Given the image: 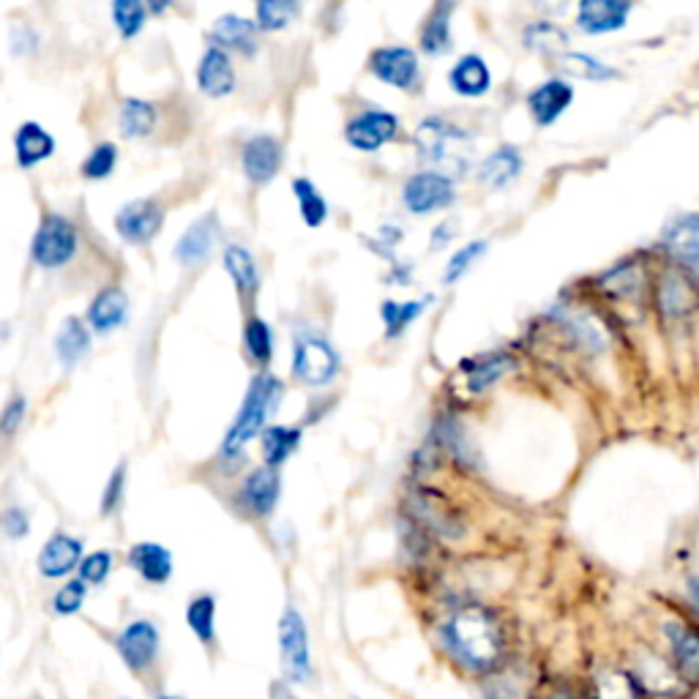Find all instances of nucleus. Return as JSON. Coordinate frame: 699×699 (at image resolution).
Segmentation results:
<instances>
[{"label": "nucleus", "instance_id": "c756f323", "mask_svg": "<svg viewBox=\"0 0 699 699\" xmlns=\"http://www.w3.org/2000/svg\"><path fill=\"white\" fill-rule=\"evenodd\" d=\"M413 511H419L421 520L430 524L432 530H437V533L460 535V520L451 514V505L440 495H435V492H421L415 498Z\"/></svg>", "mask_w": 699, "mask_h": 699}, {"label": "nucleus", "instance_id": "c03bdc74", "mask_svg": "<svg viewBox=\"0 0 699 699\" xmlns=\"http://www.w3.org/2000/svg\"><path fill=\"white\" fill-rule=\"evenodd\" d=\"M298 11L295 3H282V0H263L257 3V26L263 30H282L291 26V20Z\"/></svg>", "mask_w": 699, "mask_h": 699}, {"label": "nucleus", "instance_id": "6ab92c4d", "mask_svg": "<svg viewBox=\"0 0 699 699\" xmlns=\"http://www.w3.org/2000/svg\"><path fill=\"white\" fill-rule=\"evenodd\" d=\"M197 86L203 93L208 96H227L235 88V71L230 58L219 47H210L200 60V69H197Z\"/></svg>", "mask_w": 699, "mask_h": 699}, {"label": "nucleus", "instance_id": "58836bf2", "mask_svg": "<svg viewBox=\"0 0 699 699\" xmlns=\"http://www.w3.org/2000/svg\"><path fill=\"white\" fill-rule=\"evenodd\" d=\"M661 304H664V312H670L675 317H683L695 306V291H691L689 282L667 276L664 287H661Z\"/></svg>", "mask_w": 699, "mask_h": 699}, {"label": "nucleus", "instance_id": "9b49d317", "mask_svg": "<svg viewBox=\"0 0 699 699\" xmlns=\"http://www.w3.org/2000/svg\"><path fill=\"white\" fill-rule=\"evenodd\" d=\"M370 69L383 82L402 90H410L419 80V58L407 47H383V50L372 52Z\"/></svg>", "mask_w": 699, "mask_h": 699}, {"label": "nucleus", "instance_id": "864d4df0", "mask_svg": "<svg viewBox=\"0 0 699 699\" xmlns=\"http://www.w3.org/2000/svg\"><path fill=\"white\" fill-rule=\"evenodd\" d=\"M156 699H178V697H167V695H161V697H156Z\"/></svg>", "mask_w": 699, "mask_h": 699}, {"label": "nucleus", "instance_id": "49530a36", "mask_svg": "<svg viewBox=\"0 0 699 699\" xmlns=\"http://www.w3.org/2000/svg\"><path fill=\"white\" fill-rule=\"evenodd\" d=\"M484 252H486V244H484V240H473V244L462 246V249L456 252L454 257H451L449 268H445V285H451V282L460 279L462 274H467L470 265H473L475 260H479V257L484 255Z\"/></svg>", "mask_w": 699, "mask_h": 699}, {"label": "nucleus", "instance_id": "bb28decb", "mask_svg": "<svg viewBox=\"0 0 699 699\" xmlns=\"http://www.w3.org/2000/svg\"><path fill=\"white\" fill-rule=\"evenodd\" d=\"M451 88L462 96H481L492 86V75L481 56H465L451 69Z\"/></svg>", "mask_w": 699, "mask_h": 699}, {"label": "nucleus", "instance_id": "e433bc0d", "mask_svg": "<svg viewBox=\"0 0 699 699\" xmlns=\"http://www.w3.org/2000/svg\"><path fill=\"white\" fill-rule=\"evenodd\" d=\"M524 41H528L530 50L547 52V56H558L560 50L569 47V36L558 26H552V22H535V26H530L524 30Z\"/></svg>", "mask_w": 699, "mask_h": 699}, {"label": "nucleus", "instance_id": "cd10ccee", "mask_svg": "<svg viewBox=\"0 0 699 699\" xmlns=\"http://www.w3.org/2000/svg\"><path fill=\"white\" fill-rule=\"evenodd\" d=\"M90 350V334L80 317H66L56 336V353L63 366H75Z\"/></svg>", "mask_w": 699, "mask_h": 699}, {"label": "nucleus", "instance_id": "de8ad7c7", "mask_svg": "<svg viewBox=\"0 0 699 699\" xmlns=\"http://www.w3.org/2000/svg\"><path fill=\"white\" fill-rule=\"evenodd\" d=\"M112 554L110 552H93L80 560V582L82 584H101L110 577Z\"/></svg>", "mask_w": 699, "mask_h": 699}, {"label": "nucleus", "instance_id": "4c0bfd02", "mask_svg": "<svg viewBox=\"0 0 699 699\" xmlns=\"http://www.w3.org/2000/svg\"><path fill=\"white\" fill-rule=\"evenodd\" d=\"M511 366L514 364H511L509 355H490V358L481 361L475 370L467 372V388L473 391V394H481V391H486L490 385H495Z\"/></svg>", "mask_w": 699, "mask_h": 699}, {"label": "nucleus", "instance_id": "8fccbe9b", "mask_svg": "<svg viewBox=\"0 0 699 699\" xmlns=\"http://www.w3.org/2000/svg\"><path fill=\"white\" fill-rule=\"evenodd\" d=\"M22 419H26V396H11L9 405L3 407V413H0V432H3L6 437L14 435L17 430H20Z\"/></svg>", "mask_w": 699, "mask_h": 699}, {"label": "nucleus", "instance_id": "603ef678", "mask_svg": "<svg viewBox=\"0 0 699 699\" xmlns=\"http://www.w3.org/2000/svg\"><path fill=\"white\" fill-rule=\"evenodd\" d=\"M449 233H451V225L435 227V233H432V249H443V246L449 244Z\"/></svg>", "mask_w": 699, "mask_h": 699}, {"label": "nucleus", "instance_id": "0eeeda50", "mask_svg": "<svg viewBox=\"0 0 699 699\" xmlns=\"http://www.w3.org/2000/svg\"><path fill=\"white\" fill-rule=\"evenodd\" d=\"M402 200L410 214H432L454 203V184L443 173H419L405 184Z\"/></svg>", "mask_w": 699, "mask_h": 699}, {"label": "nucleus", "instance_id": "4be33fe9", "mask_svg": "<svg viewBox=\"0 0 699 699\" xmlns=\"http://www.w3.org/2000/svg\"><path fill=\"white\" fill-rule=\"evenodd\" d=\"M126 312H129V298L120 287H105L93 301H90L88 309V323L96 331H112L126 321Z\"/></svg>", "mask_w": 699, "mask_h": 699}, {"label": "nucleus", "instance_id": "412c9836", "mask_svg": "<svg viewBox=\"0 0 699 699\" xmlns=\"http://www.w3.org/2000/svg\"><path fill=\"white\" fill-rule=\"evenodd\" d=\"M129 563L142 580L150 584H165L173 574V558L161 544H135L129 552Z\"/></svg>", "mask_w": 699, "mask_h": 699}, {"label": "nucleus", "instance_id": "393cba45", "mask_svg": "<svg viewBox=\"0 0 699 699\" xmlns=\"http://www.w3.org/2000/svg\"><path fill=\"white\" fill-rule=\"evenodd\" d=\"M667 637H670V642H672L678 672L683 675L689 683H695L697 672H699V640H697L695 629H689V626H683V623H670L667 626Z\"/></svg>", "mask_w": 699, "mask_h": 699}, {"label": "nucleus", "instance_id": "ddd939ff", "mask_svg": "<svg viewBox=\"0 0 699 699\" xmlns=\"http://www.w3.org/2000/svg\"><path fill=\"white\" fill-rule=\"evenodd\" d=\"M82 560V541H77L69 533H56L45 544L39 554V571L47 580H60V577L71 574Z\"/></svg>", "mask_w": 699, "mask_h": 699}, {"label": "nucleus", "instance_id": "a19ab883", "mask_svg": "<svg viewBox=\"0 0 699 699\" xmlns=\"http://www.w3.org/2000/svg\"><path fill=\"white\" fill-rule=\"evenodd\" d=\"M112 20H116L120 36L131 39L146 26V6L137 3V0H118V3H112Z\"/></svg>", "mask_w": 699, "mask_h": 699}, {"label": "nucleus", "instance_id": "f704fd0d", "mask_svg": "<svg viewBox=\"0 0 699 699\" xmlns=\"http://www.w3.org/2000/svg\"><path fill=\"white\" fill-rule=\"evenodd\" d=\"M214 618H216L214 595H197V599H191L189 610H186V623H189L191 634L205 644L214 642Z\"/></svg>", "mask_w": 699, "mask_h": 699}, {"label": "nucleus", "instance_id": "f3484780", "mask_svg": "<svg viewBox=\"0 0 699 699\" xmlns=\"http://www.w3.org/2000/svg\"><path fill=\"white\" fill-rule=\"evenodd\" d=\"M279 473L274 467H257L249 479L244 481V490H240V500L249 511H255L257 516H268L274 511L276 500H279Z\"/></svg>", "mask_w": 699, "mask_h": 699}, {"label": "nucleus", "instance_id": "aec40b11", "mask_svg": "<svg viewBox=\"0 0 699 699\" xmlns=\"http://www.w3.org/2000/svg\"><path fill=\"white\" fill-rule=\"evenodd\" d=\"M14 150H17V161L20 167H36L39 161L50 159L56 154V137L45 129L41 124H22L14 135Z\"/></svg>", "mask_w": 699, "mask_h": 699}, {"label": "nucleus", "instance_id": "a18cd8bd", "mask_svg": "<svg viewBox=\"0 0 699 699\" xmlns=\"http://www.w3.org/2000/svg\"><path fill=\"white\" fill-rule=\"evenodd\" d=\"M86 593H88L86 584H82L80 580L66 582L63 588L56 593V599H52V610H56L58 614H63V618H69V614L82 610V604H86Z\"/></svg>", "mask_w": 699, "mask_h": 699}, {"label": "nucleus", "instance_id": "f257e3e1", "mask_svg": "<svg viewBox=\"0 0 699 699\" xmlns=\"http://www.w3.org/2000/svg\"><path fill=\"white\" fill-rule=\"evenodd\" d=\"M449 642L470 670H492L503 656V626L498 614L481 604L462 607L449 623Z\"/></svg>", "mask_w": 699, "mask_h": 699}, {"label": "nucleus", "instance_id": "3c124183", "mask_svg": "<svg viewBox=\"0 0 699 699\" xmlns=\"http://www.w3.org/2000/svg\"><path fill=\"white\" fill-rule=\"evenodd\" d=\"M6 530H9L11 539H22L28 533V514L22 509H9L6 511Z\"/></svg>", "mask_w": 699, "mask_h": 699}, {"label": "nucleus", "instance_id": "7ed1b4c3", "mask_svg": "<svg viewBox=\"0 0 699 699\" xmlns=\"http://www.w3.org/2000/svg\"><path fill=\"white\" fill-rule=\"evenodd\" d=\"M279 394H282V383L274 375H268V372H263V375H257L255 380H252L249 394H246L244 405H240L238 419H235L230 432H227V440H225L227 454L240 451L252 437L260 435L265 419H268L270 407H274V402L279 400Z\"/></svg>", "mask_w": 699, "mask_h": 699}, {"label": "nucleus", "instance_id": "ea45409f", "mask_svg": "<svg viewBox=\"0 0 699 699\" xmlns=\"http://www.w3.org/2000/svg\"><path fill=\"white\" fill-rule=\"evenodd\" d=\"M244 342L252 358L268 364L270 355H274V334H270L268 323L260 321V317H252L244 328Z\"/></svg>", "mask_w": 699, "mask_h": 699}, {"label": "nucleus", "instance_id": "72a5a7b5", "mask_svg": "<svg viewBox=\"0 0 699 699\" xmlns=\"http://www.w3.org/2000/svg\"><path fill=\"white\" fill-rule=\"evenodd\" d=\"M293 191H295V200H298L301 216H304L306 225L321 227L325 216H328V203L323 200V195L315 189V184L306 178H298L293 184Z\"/></svg>", "mask_w": 699, "mask_h": 699}, {"label": "nucleus", "instance_id": "423d86ee", "mask_svg": "<svg viewBox=\"0 0 699 699\" xmlns=\"http://www.w3.org/2000/svg\"><path fill=\"white\" fill-rule=\"evenodd\" d=\"M279 650L282 664L295 683H306L312 675V656H309V634L306 623L293 607H287L279 620Z\"/></svg>", "mask_w": 699, "mask_h": 699}, {"label": "nucleus", "instance_id": "c9c22d12", "mask_svg": "<svg viewBox=\"0 0 699 699\" xmlns=\"http://www.w3.org/2000/svg\"><path fill=\"white\" fill-rule=\"evenodd\" d=\"M558 66L571 77H580V80H610L618 77V71H612L610 66H604L601 60L582 56V52H569V56H558Z\"/></svg>", "mask_w": 699, "mask_h": 699}, {"label": "nucleus", "instance_id": "f8f14e48", "mask_svg": "<svg viewBox=\"0 0 699 699\" xmlns=\"http://www.w3.org/2000/svg\"><path fill=\"white\" fill-rule=\"evenodd\" d=\"M244 173L252 184H268L274 180V175L282 167V146L279 140H274L270 135H257L252 137L244 146Z\"/></svg>", "mask_w": 699, "mask_h": 699}, {"label": "nucleus", "instance_id": "2eb2a0df", "mask_svg": "<svg viewBox=\"0 0 699 699\" xmlns=\"http://www.w3.org/2000/svg\"><path fill=\"white\" fill-rule=\"evenodd\" d=\"M631 3H620V0H582L580 11H577V26L584 33H610L626 26Z\"/></svg>", "mask_w": 699, "mask_h": 699}, {"label": "nucleus", "instance_id": "4468645a", "mask_svg": "<svg viewBox=\"0 0 699 699\" xmlns=\"http://www.w3.org/2000/svg\"><path fill=\"white\" fill-rule=\"evenodd\" d=\"M216 240H219V221L214 214L203 216L195 225L180 235L178 246H175V260L180 265H197L214 252Z\"/></svg>", "mask_w": 699, "mask_h": 699}, {"label": "nucleus", "instance_id": "5701e85b", "mask_svg": "<svg viewBox=\"0 0 699 699\" xmlns=\"http://www.w3.org/2000/svg\"><path fill=\"white\" fill-rule=\"evenodd\" d=\"M214 41L221 47H230V50L244 52V56H252L257 50V28L249 20H244V17L225 14L216 20Z\"/></svg>", "mask_w": 699, "mask_h": 699}, {"label": "nucleus", "instance_id": "79ce46f5", "mask_svg": "<svg viewBox=\"0 0 699 699\" xmlns=\"http://www.w3.org/2000/svg\"><path fill=\"white\" fill-rule=\"evenodd\" d=\"M426 301H410V304H394V301H385L383 304V321L388 325V336H400L415 317L424 312Z\"/></svg>", "mask_w": 699, "mask_h": 699}, {"label": "nucleus", "instance_id": "a211bd4d", "mask_svg": "<svg viewBox=\"0 0 699 699\" xmlns=\"http://www.w3.org/2000/svg\"><path fill=\"white\" fill-rule=\"evenodd\" d=\"M664 246L667 252L695 276L697 270V246H699V225H697V216H680L675 219L664 233Z\"/></svg>", "mask_w": 699, "mask_h": 699}, {"label": "nucleus", "instance_id": "37998d69", "mask_svg": "<svg viewBox=\"0 0 699 699\" xmlns=\"http://www.w3.org/2000/svg\"><path fill=\"white\" fill-rule=\"evenodd\" d=\"M116 161H118V148L112 142H101L90 150V156L82 161V175L88 180H101L107 178L112 170H116Z\"/></svg>", "mask_w": 699, "mask_h": 699}, {"label": "nucleus", "instance_id": "c85d7f7f", "mask_svg": "<svg viewBox=\"0 0 699 699\" xmlns=\"http://www.w3.org/2000/svg\"><path fill=\"white\" fill-rule=\"evenodd\" d=\"M520 170H522L520 150L503 146V148H498L495 154L484 161V165H481L479 178L484 180L486 186H492V189H503V186H509L511 180L520 175Z\"/></svg>", "mask_w": 699, "mask_h": 699}, {"label": "nucleus", "instance_id": "a878e982", "mask_svg": "<svg viewBox=\"0 0 699 699\" xmlns=\"http://www.w3.org/2000/svg\"><path fill=\"white\" fill-rule=\"evenodd\" d=\"M590 699H648L634 675L623 670H604L590 683Z\"/></svg>", "mask_w": 699, "mask_h": 699}, {"label": "nucleus", "instance_id": "dca6fc26", "mask_svg": "<svg viewBox=\"0 0 699 699\" xmlns=\"http://www.w3.org/2000/svg\"><path fill=\"white\" fill-rule=\"evenodd\" d=\"M571 101H574V90H571L569 82L563 80L544 82V86H539L528 96L530 116H533L535 124L541 126L554 124V120L569 110Z\"/></svg>", "mask_w": 699, "mask_h": 699}, {"label": "nucleus", "instance_id": "7c9ffc66", "mask_svg": "<svg viewBox=\"0 0 699 699\" xmlns=\"http://www.w3.org/2000/svg\"><path fill=\"white\" fill-rule=\"evenodd\" d=\"M225 268L233 276L235 287L240 295H255L260 287V274H257V263L244 246H230L225 252Z\"/></svg>", "mask_w": 699, "mask_h": 699}, {"label": "nucleus", "instance_id": "6e6552de", "mask_svg": "<svg viewBox=\"0 0 699 699\" xmlns=\"http://www.w3.org/2000/svg\"><path fill=\"white\" fill-rule=\"evenodd\" d=\"M118 653L135 672L148 670L159 656V629L150 620H135L118 634Z\"/></svg>", "mask_w": 699, "mask_h": 699}, {"label": "nucleus", "instance_id": "2f4dec72", "mask_svg": "<svg viewBox=\"0 0 699 699\" xmlns=\"http://www.w3.org/2000/svg\"><path fill=\"white\" fill-rule=\"evenodd\" d=\"M156 126L154 105L142 99H126L120 107V131L126 137H148Z\"/></svg>", "mask_w": 699, "mask_h": 699}, {"label": "nucleus", "instance_id": "1a4fd4ad", "mask_svg": "<svg viewBox=\"0 0 699 699\" xmlns=\"http://www.w3.org/2000/svg\"><path fill=\"white\" fill-rule=\"evenodd\" d=\"M161 221H165V210L159 203L135 200L118 210L116 230L129 244H148L161 230Z\"/></svg>", "mask_w": 699, "mask_h": 699}, {"label": "nucleus", "instance_id": "20e7f679", "mask_svg": "<svg viewBox=\"0 0 699 699\" xmlns=\"http://www.w3.org/2000/svg\"><path fill=\"white\" fill-rule=\"evenodd\" d=\"M77 244H80V235L77 227L71 225L66 216L60 214H47L41 219L39 230L33 235V244H30V257L41 268H63L66 263H71V257L77 255Z\"/></svg>", "mask_w": 699, "mask_h": 699}, {"label": "nucleus", "instance_id": "39448f33", "mask_svg": "<svg viewBox=\"0 0 699 699\" xmlns=\"http://www.w3.org/2000/svg\"><path fill=\"white\" fill-rule=\"evenodd\" d=\"M336 370H339V355H336V350L323 336L301 334L295 339L293 372L301 383L325 385L328 380H334Z\"/></svg>", "mask_w": 699, "mask_h": 699}, {"label": "nucleus", "instance_id": "f03ea898", "mask_svg": "<svg viewBox=\"0 0 699 699\" xmlns=\"http://www.w3.org/2000/svg\"><path fill=\"white\" fill-rule=\"evenodd\" d=\"M415 146L426 161L449 173L465 170L470 156H473V140L467 131L443 118L421 120V126L415 129Z\"/></svg>", "mask_w": 699, "mask_h": 699}, {"label": "nucleus", "instance_id": "9d476101", "mask_svg": "<svg viewBox=\"0 0 699 699\" xmlns=\"http://www.w3.org/2000/svg\"><path fill=\"white\" fill-rule=\"evenodd\" d=\"M400 131V120L391 112L383 110H366L361 116H355L347 124V142L358 150H377L383 148L385 142H391Z\"/></svg>", "mask_w": 699, "mask_h": 699}, {"label": "nucleus", "instance_id": "09e8293b", "mask_svg": "<svg viewBox=\"0 0 699 699\" xmlns=\"http://www.w3.org/2000/svg\"><path fill=\"white\" fill-rule=\"evenodd\" d=\"M124 486H126V467L118 465L116 473H112L110 481H107L105 495H101V514L107 516L118 509L120 500H124Z\"/></svg>", "mask_w": 699, "mask_h": 699}, {"label": "nucleus", "instance_id": "b1692460", "mask_svg": "<svg viewBox=\"0 0 699 699\" xmlns=\"http://www.w3.org/2000/svg\"><path fill=\"white\" fill-rule=\"evenodd\" d=\"M454 3H437L421 28V50L430 56H445L451 50V14Z\"/></svg>", "mask_w": 699, "mask_h": 699}, {"label": "nucleus", "instance_id": "473e14b6", "mask_svg": "<svg viewBox=\"0 0 699 699\" xmlns=\"http://www.w3.org/2000/svg\"><path fill=\"white\" fill-rule=\"evenodd\" d=\"M301 432L293 430V426H270V430L263 432V454L268 467H279L287 456L293 454L295 445H298Z\"/></svg>", "mask_w": 699, "mask_h": 699}]
</instances>
